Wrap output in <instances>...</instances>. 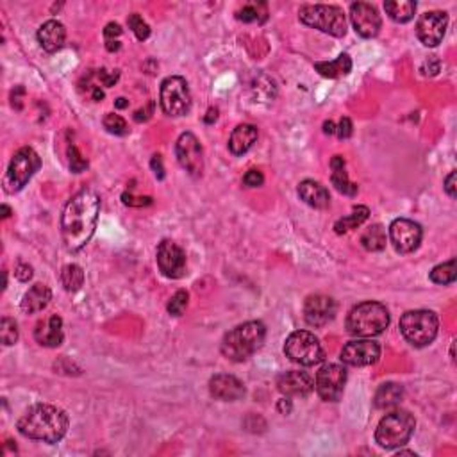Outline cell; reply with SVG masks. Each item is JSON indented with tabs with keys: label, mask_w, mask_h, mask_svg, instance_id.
<instances>
[{
	"label": "cell",
	"mask_w": 457,
	"mask_h": 457,
	"mask_svg": "<svg viewBox=\"0 0 457 457\" xmlns=\"http://www.w3.org/2000/svg\"><path fill=\"white\" fill-rule=\"evenodd\" d=\"M299 197L314 209H327L331 206L329 189L316 181H302L299 184Z\"/></svg>",
	"instance_id": "obj_23"
},
{
	"label": "cell",
	"mask_w": 457,
	"mask_h": 457,
	"mask_svg": "<svg viewBox=\"0 0 457 457\" xmlns=\"http://www.w3.org/2000/svg\"><path fill=\"white\" fill-rule=\"evenodd\" d=\"M15 275L16 279L22 280V283H27V280H30V277H32V268H30L29 265H25V263H18V266H16L15 270Z\"/></svg>",
	"instance_id": "obj_44"
},
{
	"label": "cell",
	"mask_w": 457,
	"mask_h": 457,
	"mask_svg": "<svg viewBox=\"0 0 457 457\" xmlns=\"http://www.w3.org/2000/svg\"><path fill=\"white\" fill-rule=\"evenodd\" d=\"M331 168H333V174H331V182H333L334 188L340 193L347 195V197H355L357 195V184L352 182L348 179L347 170H345V159L341 155H334L333 161H331Z\"/></svg>",
	"instance_id": "obj_26"
},
{
	"label": "cell",
	"mask_w": 457,
	"mask_h": 457,
	"mask_svg": "<svg viewBox=\"0 0 457 457\" xmlns=\"http://www.w3.org/2000/svg\"><path fill=\"white\" fill-rule=\"evenodd\" d=\"M121 198H124L125 204H127V206H134V208H143V206H150L152 204V198L150 197L134 198V197H131V195H127V193H124V195H121Z\"/></svg>",
	"instance_id": "obj_43"
},
{
	"label": "cell",
	"mask_w": 457,
	"mask_h": 457,
	"mask_svg": "<svg viewBox=\"0 0 457 457\" xmlns=\"http://www.w3.org/2000/svg\"><path fill=\"white\" fill-rule=\"evenodd\" d=\"M175 155L177 161L189 175L201 177L204 172V152L201 141L191 133H182L175 143Z\"/></svg>",
	"instance_id": "obj_12"
},
{
	"label": "cell",
	"mask_w": 457,
	"mask_h": 457,
	"mask_svg": "<svg viewBox=\"0 0 457 457\" xmlns=\"http://www.w3.org/2000/svg\"><path fill=\"white\" fill-rule=\"evenodd\" d=\"M265 182V177L259 170H249L245 175H243V184L249 186V188H259Z\"/></svg>",
	"instance_id": "obj_40"
},
{
	"label": "cell",
	"mask_w": 457,
	"mask_h": 457,
	"mask_svg": "<svg viewBox=\"0 0 457 457\" xmlns=\"http://www.w3.org/2000/svg\"><path fill=\"white\" fill-rule=\"evenodd\" d=\"M439 320L427 309L408 311L400 318V333L413 347H427L438 336Z\"/></svg>",
	"instance_id": "obj_7"
},
{
	"label": "cell",
	"mask_w": 457,
	"mask_h": 457,
	"mask_svg": "<svg viewBox=\"0 0 457 457\" xmlns=\"http://www.w3.org/2000/svg\"><path fill=\"white\" fill-rule=\"evenodd\" d=\"M102 124H104V129H106L107 133L117 134V136H125V134H129L127 121H125L120 114L107 113L106 117H104Z\"/></svg>",
	"instance_id": "obj_35"
},
{
	"label": "cell",
	"mask_w": 457,
	"mask_h": 457,
	"mask_svg": "<svg viewBox=\"0 0 457 457\" xmlns=\"http://www.w3.org/2000/svg\"><path fill=\"white\" fill-rule=\"evenodd\" d=\"M277 389L284 397H307L313 393L314 382L306 372H286L277 379Z\"/></svg>",
	"instance_id": "obj_20"
},
{
	"label": "cell",
	"mask_w": 457,
	"mask_h": 457,
	"mask_svg": "<svg viewBox=\"0 0 457 457\" xmlns=\"http://www.w3.org/2000/svg\"><path fill=\"white\" fill-rule=\"evenodd\" d=\"M257 140V127L250 124H242L232 131L229 138V150L235 155H243L252 148Z\"/></svg>",
	"instance_id": "obj_24"
},
{
	"label": "cell",
	"mask_w": 457,
	"mask_h": 457,
	"mask_svg": "<svg viewBox=\"0 0 457 457\" xmlns=\"http://www.w3.org/2000/svg\"><path fill=\"white\" fill-rule=\"evenodd\" d=\"M61 283L69 293H76L84 284V272L79 265H66L61 270Z\"/></svg>",
	"instance_id": "obj_33"
},
{
	"label": "cell",
	"mask_w": 457,
	"mask_h": 457,
	"mask_svg": "<svg viewBox=\"0 0 457 457\" xmlns=\"http://www.w3.org/2000/svg\"><path fill=\"white\" fill-rule=\"evenodd\" d=\"M99 211L100 198L91 189H83L70 198L61 216V235L66 250L79 252L88 245L97 229Z\"/></svg>",
	"instance_id": "obj_1"
},
{
	"label": "cell",
	"mask_w": 457,
	"mask_h": 457,
	"mask_svg": "<svg viewBox=\"0 0 457 457\" xmlns=\"http://www.w3.org/2000/svg\"><path fill=\"white\" fill-rule=\"evenodd\" d=\"M42 168V159L30 147H22L15 155L8 167L4 186L6 191L16 193L32 179V175Z\"/></svg>",
	"instance_id": "obj_9"
},
{
	"label": "cell",
	"mask_w": 457,
	"mask_h": 457,
	"mask_svg": "<svg viewBox=\"0 0 457 457\" xmlns=\"http://www.w3.org/2000/svg\"><path fill=\"white\" fill-rule=\"evenodd\" d=\"M300 22L307 27L321 30L334 38H343L347 35V20L343 9L338 6L325 4H306L299 9Z\"/></svg>",
	"instance_id": "obj_6"
},
{
	"label": "cell",
	"mask_w": 457,
	"mask_h": 457,
	"mask_svg": "<svg viewBox=\"0 0 457 457\" xmlns=\"http://www.w3.org/2000/svg\"><path fill=\"white\" fill-rule=\"evenodd\" d=\"M338 306L334 299L327 295H311L304 304V318L311 327H324L336 316Z\"/></svg>",
	"instance_id": "obj_18"
},
{
	"label": "cell",
	"mask_w": 457,
	"mask_h": 457,
	"mask_svg": "<svg viewBox=\"0 0 457 457\" xmlns=\"http://www.w3.org/2000/svg\"><path fill=\"white\" fill-rule=\"evenodd\" d=\"M350 20L355 32L363 38H375L381 30V15L368 2H354L350 6Z\"/></svg>",
	"instance_id": "obj_17"
},
{
	"label": "cell",
	"mask_w": 457,
	"mask_h": 457,
	"mask_svg": "<svg viewBox=\"0 0 457 457\" xmlns=\"http://www.w3.org/2000/svg\"><path fill=\"white\" fill-rule=\"evenodd\" d=\"M50 299H52V291H50L49 286L40 283L35 284V286L30 287L25 295H23L22 311L27 314L40 313V311H43L49 306Z\"/></svg>",
	"instance_id": "obj_25"
},
{
	"label": "cell",
	"mask_w": 457,
	"mask_h": 457,
	"mask_svg": "<svg viewBox=\"0 0 457 457\" xmlns=\"http://www.w3.org/2000/svg\"><path fill=\"white\" fill-rule=\"evenodd\" d=\"M121 35V27L118 25V23H107L106 29H104V36L107 38V42H109L111 38H117V36Z\"/></svg>",
	"instance_id": "obj_48"
},
{
	"label": "cell",
	"mask_w": 457,
	"mask_h": 457,
	"mask_svg": "<svg viewBox=\"0 0 457 457\" xmlns=\"http://www.w3.org/2000/svg\"><path fill=\"white\" fill-rule=\"evenodd\" d=\"M384 9L391 20L398 23H408L409 20L415 18L416 2H413V0H391V2H386Z\"/></svg>",
	"instance_id": "obj_29"
},
{
	"label": "cell",
	"mask_w": 457,
	"mask_h": 457,
	"mask_svg": "<svg viewBox=\"0 0 457 457\" xmlns=\"http://www.w3.org/2000/svg\"><path fill=\"white\" fill-rule=\"evenodd\" d=\"M2 213H4V215H2V216H4V218H8V216L11 215V209H9L8 206H2Z\"/></svg>",
	"instance_id": "obj_55"
},
{
	"label": "cell",
	"mask_w": 457,
	"mask_h": 457,
	"mask_svg": "<svg viewBox=\"0 0 457 457\" xmlns=\"http://www.w3.org/2000/svg\"><path fill=\"white\" fill-rule=\"evenodd\" d=\"M93 99L97 100V102H99V100H102L104 99V91L99 90V88H95V90H93Z\"/></svg>",
	"instance_id": "obj_53"
},
{
	"label": "cell",
	"mask_w": 457,
	"mask_h": 457,
	"mask_svg": "<svg viewBox=\"0 0 457 457\" xmlns=\"http://www.w3.org/2000/svg\"><path fill=\"white\" fill-rule=\"evenodd\" d=\"M370 216V209L367 206H355L352 209V215L345 216V218H340L336 223H334V231L338 235H345V232L352 231V229H357L359 225H363L364 222Z\"/></svg>",
	"instance_id": "obj_30"
},
{
	"label": "cell",
	"mask_w": 457,
	"mask_h": 457,
	"mask_svg": "<svg viewBox=\"0 0 457 457\" xmlns=\"http://www.w3.org/2000/svg\"><path fill=\"white\" fill-rule=\"evenodd\" d=\"M64 40H66V29L57 20H49V22H45L40 27L38 42L47 52L54 54L63 49Z\"/></svg>",
	"instance_id": "obj_22"
},
{
	"label": "cell",
	"mask_w": 457,
	"mask_h": 457,
	"mask_svg": "<svg viewBox=\"0 0 457 457\" xmlns=\"http://www.w3.org/2000/svg\"><path fill=\"white\" fill-rule=\"evenodd\" d=\"M265 338L266 327L263 321H245V324L238 325V327H235L223 336L222 354L229 361L242 363V361H247L250 355L259 350L261 345L265 343Z\"/></svg>",
	"instance_id": "obj_3"
},
{
	"label": "cell",
	"mask_w": 457,
	"mask_h": 457,
	"mask_svg": "<svg viewBox=\"0 0 457 457\" xmlns=\"http://www.w3.org/2000/svg\"><path fill=\"white\" fill-rule=\"evenodd\" d=\"M35 338L40 345L49 348H56L63 343L64 334H63V320L57 314H52L50 318H47L45 321H40L36 325Z\"/></svg>",
	"instance_id": "obj_21"
},
{
	"label": "cell",
	"mask_w": 457,
	"mask_h": 457,
	"mask_svg": "<svg viewBox=\"0 0 457 457\" xmlns=\"http://www.w3.org/2000/svg\"><path fill=\"white\" fill-rule=\"evenodd\" d=\"M284 354L290 361L300 367H314L325 359V350L320 340L307 331H297L290 334L284 343Z\"/></svg>",
	"instance_id": "obj_8"
},
{
	"label": "cell",
	"mask_w": 457,
	"mask_h": 457,
	"mask_svg": "<svg viewBox=\"0 0 457 457\" xmlns=\"http://www.w3.org/2000/svg\"><path fill=\"white\" fill-rule=\"evenodd\" d=\"M456 279H457L456 257H452V259L446 261V263H443V265L434 266V268H432V272H431V280H432V283L441 284V286L452 284Z\"/></svg>",
	"instance_id": "obj_34"
},
{
	"label": "cell",
	"mask_w": 457,
	"mask_h": 457,
	"mask_svg": "<svg viewBox=\"0 0 457 457\" xmlns=\"http://www.w3.org/2000/svg\"><path fill=\"white\" fill-rule=\"evenodd\" d=\"M106 47H107V50H109V52H117V50H120V43L113 42V40H109Z\"/></svg>",
	"instance_id": "obj_52"
},
{
	"label": "cell",
	"mask_w": 457,
	"mask_h": 457,
	"mask_svg": "<svg viewBox=\"0 0 457 457\" xmlns=\"http://www.w3.org/2000/svg\"><path fill=\"white\" fill-rule=\"evenodd\" d=\"M279 409H280V411L286 413V415H287V413L291 411V402L287 400V398H283V400L279 402Z\"/></svg>",
	"instance_id": "obj_51"
},
{
	"label": "cell",
	"mask_w": 457,
	"mask_h": 457,
	"mask_svg": "<svg viewBox=\"0 0 457 457\" xmlns=\"http://www.w3.org/2000/svg\"><path fill=\"white\" fill-rule=\"evenodd\" d=\"M158 266L168 279H181L186 273V254L177 243L165 239L158 247Z\"/></svg>",
	"instance_id": "obj_15"
},
{
	"label": "cell",
	"mask_w": 457,
	"mask_h": 457,
	"mask_svg": "<svg viewBox=\"0 0 457 457\" xmlns=\"http://www.w3.org/2000/svg\"><path fill=\"white\" fill-rule=\"evenodd\" d=\"M161 107L168 117H184L191 109V93L186 79L179 76L167 77L161 83Z\"/></svg>",
	"instance_id": "obj_10"
},
{
	"label": "cell",
	"mask_w": 457,
	"mask_h": 457,
	"mask_svg": "<svg viewBox=\"0 0 457 457\" xmlns=\"http://www.w3.org/2000/svg\"><path fill=\"white\" fill-rule=\"evenodd\" d=\"M150 167L152 170H154L155 177L158 179H165V168H162V161H161V155L155 154L152 155V161H150Z\"/></svg>",
	"instance_id": "obj_45"
},
{
	"label": "cell",
	"mask_w": 457,
	"mask_h": 457,
	"mask_svg": "<svg viewBox=\"0 0 457 457\" xmlns=\"http://www.w3.org/2000/svg\"><path fill=\"white\" fill-rule=\"evenodd\" d=\"M445 191L449 193L450 198H456L457 197V191H456V172H450L449 177L445 179Z\"/></svg>",
	"instance_id": "obj_46"
},
{
	"label": "cell",
	"mask_w": 457,
	"mask_h": 457,
	"mask_svg": "<svg viewBox=\"0 0 457 457\" xmlns=\"http://www.w3.org/2000/svg\"><path fill=\"white\" fill-rule=\"evenodd\" d=\"M449 16L445 11L423 13L416 23V36L425 47H436L445 38Z\"/></svg>",
	"instance_id": "obj_16"
},
{
	"label": "cell",
	"mask_w": 457,
	"mask_h": 457,
	"mask_svg": "<svg viewBox=\"0 0 457 457\" xmlns=\"http://www.w3.org/2000/svg\"><path fill=\"white\" fill-rule=\"evenodd\" d=\"M118 77H120V73H118V70H114V72H107V70H99V79L100 83L104 84L106 88L109 86H114V83L118 81Z\"/></svg>",
	"instance_id": "obj_42"
},
{
	"label": "cell",
	"mask_w": 457,
	"mask_h": 457,
	"mask_svg": "<svg viewBox=\"0 0 457 457\" xmlns=\"http://www.w3.org/2000/svg\"><path fill=\"white\" fill-rule=\"evenodd\" d=\"M415 427L416 422L411 413L404 409H395L379 422L375 441L382 449H398L411 439Z\"/></svg>",
	"instance_id": "obj_5"
},
{
	"label": "cell",
	"mask_w": 457,
	"mask_h": 457,
	"mask_svg": "<svg viewBox=\"0 0 457 457\" xmlns=\"http://www.w3.org/2000/svg\"><path fill=\"white\" fill-rule=\"evenodd\" d=\"M0 338H2V343L6 347L16 343V340H18V325H16L15 320L8 316L2 318V321H0Z\"/></svg>",
	"instance_id": "obj_36"
},
{
	"label": "cell",
	"mask_w": 457,
	"mask_h": 457,
	"mask_svg": "<svg viewBox=\"0 0 457 457\" xmlns=\"http://www.w3.org/2000/svg\"><path fill=\"white\" fill-rule=\"evenodd\" d=\"M127 100L125 99H117V102H114V106L117 107H120V109H124V107H127Z\"/></svg>",
	"instance_id": "obj_54"
},
{
	"label": "cell",
	"mask_w": 457,
	"mask_h": 457,
	"mask_svg": "<svg viewBox=\"0 0 457 457\" xmlns=\"http://www.w3.org/2000/svg\"><path fill=\"white\" fill-rule=\"evenodd\" d=\"M209 117H206V124H213V121L218 118V109H215V107H211V109L208 111Z\"/></svg>",
	"instance_id": "obj_49"
},
{
	"label": "cell",
	"mask_w": 457,
	"mask_h": 457,
	"mask_svg": "<svg viewBox=\"0 0 457 457\" xmlns=\"http://www.w3.org/2000/svg\"><path fill=\"white\" fill-rule=\"evenodd\" d=\"M209 393L215 398H218V400L236 402L245 397L247 389L243 382L236 379L235 375L220 374L211 377V381H209Z\"/></svg>",
	"instance_id": "obj_19"
},
{
	"label": "cell",
	"mask_w": 457,
	"mask_h": 457,
	"mask_svg": "<svg viewBox=\"0 0 457 457\" xmlns=\"http://www.w3.org/2000/svg\"><path fill=\"white\" fill-rule=\"evenodd\" d=\"M389 325V313L381 302H361L350 309L347 316V331L352 336L374 338L386 331Z\"/></svg>",
	"instance_id": "obj_4"
},
{
	"label": "cell",
	"mask_w": 457,
	"mask_h": 457,
	"mask_svg": "<svg viewBox=\"0 0 457 457\" xmlns=\"http://www.w3.org/2000/svg\"><path fill=\"white\" fill-rule=\"evenodd\" d=\"M188 299H189L188 291L179 290L177 293H175V295L172 297L170 302H168V306H167L168 313L174 314V316H181V314L184 313L186 306H188Z\"/></svg>",
	"instance_id": "obj_38"
},
{
	"label": "cell",
	"mask_w": 457,
	"mask_h": 457,
	"mask_svg": "<svg viewBox=\"0 0 457 457\" xmlns=\"http://www.w3.org/2000/svg\"><path fill=\"white\" fill-rule=\"evenodd\" d=\"M316 72L321 77L327 79H338V77L348 76L352 70V59L348 54H340L334 61H327V63H316L314 64Z\"/></svg>",
	"instance_id": "obj_28"
},
{
	"label": "cell",
	"mask_w": 457,
	"mask_h": 457,
	"mask_svg": "<svg viewBox=\"0 0 457 457\" xmlns=\"http://www.w3.org/2000/svg\"><path fill=\"white\" fill-rule=\"evenodd\" d=\"M152 111H154V102H148V106L145 109H140L134 113V120L136 121H147L148 118L152 117Z\"/></svg>",
	"instance_id": "obj_47"
},
{
	"label": "cell",
	"mask_w": 457,
	"mask_h": 457,
	"mask_svg": "<svg viewBox=\"0 0 457 457\" xmlns=\"http://www.w3.org/2000/svg\"><path fill=\"white\" fill-rule=\"evenodd\" d=\"M69 158H70V170L73 174H81L88 168V161L81 155V152L77 150L76 145H70L69 147Z\"/></svg>",
	"instance_id": "obj_39"
},
{
	"label": "cell",
	"mask_w": 457,
	"mask_h": 457,
	"mask_svg": "<svg viewBox=\"0 0 457 457\" xmlns=\"http://www.w3.org/2000/svg\"><path fill=\"white\" fill-rule=\"evenodd\" d=\"M324 133L325 134H334V133H336V125H334L331 120L325 121V124H324Z\"/></svg>",
	"instance_id": "obj_50"
},
{
	"label": "cell",
	"mask_w": 457,
	"mask_h": 457,
	"mask_svg": "<svg viewBox=\"0 0 457 457\" xmlns=\"http://www.w3.org/2000/svg\"><path fill=\"white\" fill-rule=\"evenodd\" d=\"M352 133H354V125H352L350 118H341L340 125L336 127L338 138L340 140H348L352 136Z\"/></svg>",
	"instance_id": "obj_41"
},
{
	"label": "cell",
	"mask_w": 457,
	"mask_h": 457,
	"mask_svg": "<svg viewBox=\"0 0 457 457\" xmlns=\"http://www.w3.org/2000/svg\"><path fill=\"white\" fill-rule=\"evenodd\" d=\"M347 384V370L341 364H325L316 374V393L325 402H338Z\"/></svg>",
	"instance_id": "obj_11"
},
{
	"label": "cell",
	"mask_w": 457,
	"mask_h": 457,
	"mask_svg": "<svg viewBox=\"0 0 457 457\" xmlns=\"http://www.w3.org/2000/svg\"><path fill=\"white\" fill-rule=\"evenodd\" d=\"M423 231L420 223L408 218H397L389 225V239L395 250L400 254H411L422 243Z\"/></svg>",
	"instance_id": "obj_13"
},
{
	"label": "cell",
	"mask_w": 457,
	"mask_h": 457,
	"mask_svg": "<svg viewBox=\"0 0 457 457\" xmlns=\"http://www.w3.org/2000/svg\"><path fill=\"white\" fill-rule=\"evenodd\" d=\"M361 245L368 252H381L386 249V231L381 223H374L361 236Z\"/></svg>",
	"instance_id": "obj_31"
},
{
	"label": "cell",
	"mask_w": 457,
	"mask_h": 457,
	"mask_svg": "<svg viewBox=\"0 0 457 457\" xmlns=\"http://www.w3.org/2000/svg\"><path fill=\"white\" fill-rule=\"evenodd\" d=\"M404 400V388L397 382H386L375 393V408L377 409H393L400 405Z\"/></svg>",
	"instance_id": "obj_27"
},
{
	"label": "cell",
	"mask_w": 457,
	"mask_h": 457,
	"mask_svg": "<svg viewBox=\"0 0 457 457\" xmlns=\"http://www.w3.org/2000/svg\"><path fill=\"white\" fill-rule=\"evenodd\" d=\"M236 18L245 23H265L268 20V6L265 2H249L242 9H238Z\"/></svg>",
	"instance_id": "obj_32"
},
{
	"label": "cell",
	"mask_w": 457,
	"mask_h": 457,
	"mask_svg": "<svg viewBox=\"0 0 457 457\" xmlns=\"http://www.w3.org/2000/svg\"><path fill=\"white\" fill-rule=\"evenodd\" d=\"M381 357V345L374 340H352L341 348L340 359L348 367H370Z\"/></svg>",
	"instance_id": "obj_14"
},
{
	"label": "cell",
	"mask_w": 457,
	"mask_h": 457,
	"mask_svg": "<svg viewBox=\"0 0 457 457\" xmlns=\"http://www.w3.org/2000/svg\"><path fill=\"white\" fill-rule=\"evenodd\" d=\"M127 23L129 27L133 29V32L136 35V38L140 40V42H143V40H147L148 36H150V27H148V23L145 22L138 13H133V15L129 16Z\"/></svg>",
	"instance_id": "obj_37"
},
{
	"label": "cell",
	"mask_w": 457,
	"mask_h": 457,
	"mask_svg": "<svg viewBox=\"0 0 457 457\" xmlns=\"http://www.w3.org/2000/svg\"><path fill=\"white\" fill-rule=\"evenodd\" d=\"M69 415L63 409L50 404L32 405L16 423L20 434L45 443L61 441L69 431Z\"/></svg>",
	"instance_id": "obj_2"
}]
</instances>
